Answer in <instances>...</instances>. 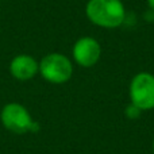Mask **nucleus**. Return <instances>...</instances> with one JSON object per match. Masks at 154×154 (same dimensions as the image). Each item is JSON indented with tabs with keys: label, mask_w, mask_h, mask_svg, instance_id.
Instances as JSON below:
<instances>
[{
	"label": "nucleus",
	"mask_w": 154,
	"mask_h": 154,
	"mask_svg": "<svg viewBox=\"0 0 154 154\" xmlns=\"http://www.w3.org/2000/svg\"><path fill=\"white\" fill-rule=\"evenodd\" d=\"M85 15L97 27L116 29L125 22L126 8L120 0H88Z\"/></svg>",
	"instance_id": "1"
},
{
	"label": "nucleus",
	"mask_w": 154,
	"mask_h": 154,
	"mask_svg": "<svg viewBox=\"0 0 154 154\" xmlns=\"http://www.w3.org/2000/svg\"><path fill=\"white\" fill-rule=\"evenodd\" d=\"M0 120L8 131L14 134L37 133L39 125L32 119L31 114L20 103H8L2 108Z\"/></svg>",
	"instance_id": "2"
},
{
	"label": "nucleus",
	"mask_w": 154,
	"mask_h": 154,
	"mask_svg": "<svg viewBox=\"0 0 154 154\" xmlns=\"http://www.w3.org/2000/svg\"><path fill=\"white\" fill-rule=\"evenodd\" d=\"M39 73L51 84H64L73 75L72 61L61 53H50L39 62Z\"/></svg>",
	"instance_id": "3"
},
{
	"label": "nucleus",
	"mask_w": 154,
	"mask_h": 154,
	"mask_svg": "<svg viewBox=\"0 0 154 154\" xmlns=\"http://www.w3.org/2000/svg\"><path fill=\"white\" fill-rule=\"evenodd\" d=\"M131 104L141 111L154 108V75L149 72H139L131 79L128 87Z\"/></svg>",
	"instance_id": "4"
},
{
	"label": "nucleus",
	"mask_w": 154,
	"mask_h": 154,
	"mask_svg": "<svg viewBox=\"0 0 154 154\" xmlns=\"http://www.w3.org/2000/svg\"><path fill=\"white\" fill-rule=\"evenodd\" d=\"M72 56L77 65L82 68H92L100 61L101 46L95 38L81 37L73 45Z\"/></svg>",
	"instance_id": "5"
},
{
	"label": "nucleus",
	"mask_w": 154,
	"mask_h": 154,
	"mask_svg": "<svg viewBox=\"0 0 154 154\" xmlns=\"http://www.w3.org/2000/svg\"><path fill=\"white\" fill-rule=\"evenodd\" d=\"M10 73L19 81H27L39 73V62L29 54L15 56L10 62Z\"/></svg>",
	"instance_id": "6"
},
{
	"label": "nucleus",
	"mask_w": 154,
	"mask_h": 154,
	"mask_svg": "<svg viewBox=\"0 0 154 154\" xmlns=\"http://www.w3.org/2000/svg\"><path fill=\"white\" fill-rule=\"evenodd\" d=\"M141 109L138 108L137 106H134V104H128L127 108H126V116L130 118V119H137V118L141 116Z\"/></svg>",
	"instance_id": "7"
},
{
	"label": "nucleus",
	"mask_w": 154,
	"mask_h": 154,
	"mask_svg": "<svg viewBox=\"0 0 154 154\" xmlns=\"http://www.w3.org/2000/svg\"><path fill=\"white\" fill-rule=\"evenodd\" d=\"M147 5H149V8L154 12V0H147Z\"/></svg>",
	"instance_id": "8"
},
{
	"label": "nucleus",
	"mask_w": 154,
	"mask_h": 154,
	"mask_svg": "<svg viewBox=\"0 0 154 154\" xmlns=\"http://www.w3.org/2000/svg\"><path fill=\"white\" fill-rule=\"evenodd\" d=\"M152 146H153V153H154V139H153V145H152Z\"/></svg>",
	"instance_id": "9"
}]
</instances>
